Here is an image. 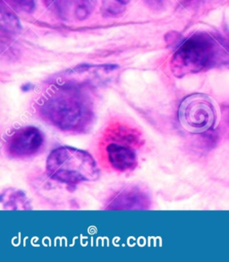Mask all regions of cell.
Here are the masks:
<instances>
[{"instance_id":"1","label":"cell","mask_w":229,"mask_h":262,"mask_svg":"<svg viewBox=\"0 0 229 262\" xmlns=\"http://www.w3.org/2000/svg\"><path fill=\"white\" fill-rule=\"evenodd\" d=\"M85 88L55 84L40 99L38 111L46 122L60 130L86 133L94 121L93 102Z\"/></svg>"},{"instance_id":"2","label":"cell","mask_w":229,"mask_h":262,"mask_svg":"<svg viewBox=\"0 0 229 262\" xmlns=\"http://www.w3.org/2000/svg\"><path fill=\"white\" fill-rule=\"evenodd\" d=\"M229 62V41L199 33L184 40L171 58V71L176 77L207 71Z\"/></svg>"},{"instance_id":"3","label":"cell","mask_w":229,"mask_h":262,"mask_svg":"<svg viewBox=\"0 0 229 262\" xmlns=\"http://www.w3.org/2000/svg\"><path fill=\"white\" fill-rule=\"evenodd\" d=\"M46 171L52 180L70 186L94 182L99 177L98 164L91 154L71 146L52 150L46 161Z\"/></svg>"},{"instance_id":"4","label":"cell","mask_w":229,"mask_h":262,"mask_svg":"<svg viewBox=\"0 0 229 262\" xmlns=\"http://www.w3.org/2000/svg\"><path fill=\"white\" fill-rule=\"evenodd\" d=\"M181 127L192 134L211 130L218 120V110L213 100L203 94H193L184 99L179 109Z\"/></svg>"},{"instance_id":"5","label":"cell","mask_w":229,"mask_h":262,"mask_svg":"<svg viewBox=\"0 0 229 262\" xmlns=\"http://www.w3.org/2000/svg\"><path fill=\"white\" fill-rule=\"evenodd\" d=\"M106 154L109 164L118 171H131L137 165L133 146L139 143L138 135L129 127H114L108 135Z\"/></svg>"},{"instance_id":"6","label":"cell","mask_w":229,"mask_h":262,"mask_svg":"<svg viewBox=\"0 0 229 262\" xmlns=\"http://www.w3.org/2000/svg\"><path fill=\"white\" fill-rule=\"evenodd\" d=\"M117 70L116 65L83 64L63 72L57 78V84L77 88H94L108 82L110 74Z\"/></svg>"},{"instance_id":"7","label":"cell","mask_w":229,"mask_h":262,"mask_svg":"<svg viewBox=\"0 0 229 262\" xmlns=\"http://www.w3.org/2000/svg\"><path fill=\"white\" fill-rule=\"evenodd\" d=\"M43 143L42 132L38 127L28 126L15 131L8 138L6 148L10 157L23 158L38 153Z\"/></svg>"},{"instance_id":"8","label":"cell","mask_w":229,"mask_h":262,"mask_svg":"<svg viewBox=\"0 0 229 262\" xmlns=\"http://www.w3.org/2000/svg\"><path fill=\"white\" fill-rule=\"evenodd\" d=\"M47 7L61 18L83 21L91 15L94 0H45Z\"/></svg>"},{"instance_id":"9","label":"cell","mask_w":229,"mask_h":262,"mask_svg":"<svg viewBox=\"0 0 229 262\" xmlns=\"http://www.w3.org/2000/svg\"><path fill=\"white\" fill-rule=\"evenodd\" d=\"M149 208V198L138 188L122 190L110 201L108 209H147Z\"/></svg>"},{"instance_id":"10","label":"cell","mask_w":229,"mask_h":262,"mask_svg":"<svg viewBox=\"0 0 229 262\" xmlns=\"http://www.w3.org/2000/svg\"><path fill=\"white\" fill-rule=\"evenodd\" d=\"M1 206L8 210H29L32 205L26 193L20 189L9 188L1 193Z\"/></svg>"},{"instance_id":"11","label":"cell","mask_w":229,"mask_h":262,"mask_svg":"<svg viewBox=\"0 0 229 262\" xmlns=\"http://www.w3.org/2000/svg\"><path fill=\"white\" fill-rule=\"evenodd\" d=\"M130 2V0H104L106 8L113 12L118 11L124 8Z\"/></svg>"},{"instance_id":"12","label":"cell","mask_w":229,"mask_h":262,"mask_svg":"<svg viewBox=\"0 0 229 262\" xmlns=\"http://www.w3.org/2000/svg\"><path fill=\"white\" fill-rule=\"evenodd\" d=\"M13 2L17 8L26 12L32 11L35 6L34 0H13Z\"/></svg>"},{"instance_id":"13","label":"cell","mask_w":229,"mask_h":262,"mask_svg":"<svg viewBox=\"0 0 229 262\" xmlns=\"http://www.w3.org/2000/svg\"><path fill=\"white\" fill-rule=\"evenodd\" d=\"M147 1L149 2V4H152L153 6H160L163 2V0H147Z\"/></svg>"}]
</instances>
